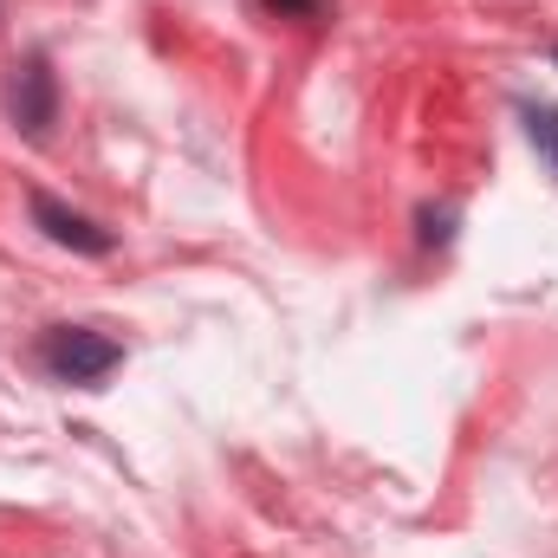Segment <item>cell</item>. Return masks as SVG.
<instances>
[{
    "mask_svg": "<svg viewBox=\"0 0 558 558\" xmlns=\"http://www.w3.org/2000/svg\"><path fill=\"white\" fill-rule=\"evenodd\" d=\"M553 65H558V52H553Z\"/></svg>",
    "mask_w": 558,
    "mask_h": 558,
    "instance_id": "obj_6",
    "label": "cell"
},
{
    "mask_svg": "<svg viewBox=\"0 0 558 558\" xmlns=\"http://www.w3.org/2000/svg\"><path fill=\"white\" fill-rule=\"evenodd\" d=\"M39 364L59 377V384H78V390H98L118 364H124V344L92 331V325H52L39 338Z\"/></svg>",
    "mask_w": 558,
    "mask_h": 558,
    "instance_id": "obj_1",
    "label": "cell"
},
{
    "mask_svg": "<svg viewBox=\"0 0 558 558\" xmlns=\"http://www.w3.org/2000/svg\"><path fill=\"white\" fill-rule=\"evenodd\" d=\"M7 105H13V124H20L26 137H46V131H52V118H59V78H52V65H46L39 52L13 65Z\"/></svg>",
    "mask_w": 558,
    "mask_h": 558,
    "instance_id": "obj_3",
    "label": "cell"
},
{
    "mask_svg": "<svg viewBox=\"0 0 558 558\" xmlns=\"http://www.w3.org/2000/svg\"><path fill=\"white\" fill-rule=\"evenodd\" d=\"M279 20H325V0H260Z\"/></svg>",
    "mask_w": 558,
    "mask_h": 558,
    "instance_id": "obj_5",
    "label": "cell"
},
{
    "mask_svg": "<svg viewBox=\"0 0 558 558\" xmlns=\"http://www.w3.org/2000/svg\"><path fill=\"white\" fill-rule=\"evenodd\" d=\"M26 208H33V228H39L46 241H59V247H72V254H92V260H105V254L118 247V234H111V228H98L92 215H78V208H65V202H52L46 189H33V195H26Z\"/></svg>",
    "mask_w": 558,
    "mask_h": 558,
    "instance_id": "obj_2",
    "label": "cell"
},
{
    "mask_svg": "<svg viewBox=\"0 0 558 558\" xmlns=\"http://www.w3.org/2000/svg\"><path fill=\"white\" fill-rule=\"evenodd\" d=\"M533 143L546 149V162L558 169V111H533Z\"/></svg>",
    "mask_w": 558,
    "mask_h": 558,
    "instance_id": "obj_4",
    "label": "cell"
}]
</instances>
